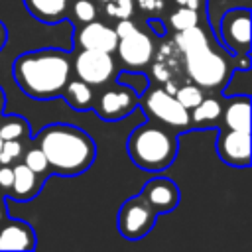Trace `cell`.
<instances>
[{
  "instance_id": "cell-30",
  "label": "cell",
  "mask_w": 252,
  "mask_h": 252,
  "mask_svg": "<svg viewBox=\"0 0 252 252\" xmlns=\"http://www.w3.org/2000/svg\"><path fill=\"white\" fill-rule=\"evenodd\" d=\"M161 6H163L161 0H140V8L146 10V12H154V10L161 8Z\"/></svg>"
},
{
  "instance_id": "cell-5",
  "label": "cell",
  "mask_w": 252,
  "mask_h": 252,
  "mask_svg": "<svg viewBox=\"0 0 252 252\" xmlns=\"http://www.w3.org/2000/svg\"><path fill=\"white\" fill-rule=\"evenodd\" d=\"M156 215L158 213L146 201L144 195L132 197L120 209V215H118V230H120V234L124 238H130V240L144 238L152 230V226L156 222Z\"/></svg>"
},
{
  "instance_id": "cell-16",
  "label": "cell",
  "mask_w": 252,
  "mask_h": 252,
  "mask_svg": "<svg viewBox=\"0 0 252 252\" xmlns=\"http://www.w3.org/2000/svg\"><path fill=\"white\" fill-rule=\"evenodd\" d=\"M28 12L41 22H57L67 12V0H24Z\"/></svg>"
},
{
  "instance_id": "cell-10",
  "label": "cell",
  "mask_w": 252,
  "mask_h": 252,
  "mask_svg": "<svg viewBox=\"0 0 252 252\" xmlns=\"http://www.w3.org/2000/svg\"><path fill=\"white\" fill-rule=\"evenodd\" d=\"M219 158L230 165L242 167L250 163V132L226 128L217 142Z\"/></svg>"
},
{
  "instance_id": "cell-22",
  "label": "cell",
  "mask_w": 252,
  "mask_h": 252,
  "mask_svg": "<svg viewBox=\"0 0 252 252\" xmlns=\"http://www.w3.org/2000/svg\"><path fill=\"white\" fill-rule=\"evenodd\" d=\"M169 24L179 32V30H185V28H191V26H197L199 24V16H197V10L193 8H187V6H181L179 10H175L169 18Z\"/></svg>"
},
{
  "instance_id": "cell-2",
  "label": "cell",
  "mask_w": 252,
  "mask_h": 252,
  "mask_svg": "<svg viewBox=\"0 0 252 252\" xmlns=\"http://www.w3.org/2000/svg\"><path fill=\"white\" fill-rule=\"evenodd\" d=\"M37 142L47 159V167L59 175H79L87 171L94 159L93 140L83 130L67 124L47 126Z\"/></svg>"
},
{
  "instance_id": "cell-1",
  "label": "cell",
  "mask_w": 252,
  "mask_h": 252,
  "mask_svg": "<svg viewBox=\"0 0 252 252\" xmlns=\"http://www.w3.org/2000/svg\"><path fill=\"white\" fill-rule=\"evenodd\" d=\"M71 61L65 53L43 49L24 53L14 63V77L20 89L33 98L59 96L69 81Z\"/></svg>"
},
{
  "instance_id": "cell-21",
  "label": "cell",
  "mask_w": 252,
  "mask_h": 252,
  "mask_svg": "<svg viewBox=\"0 0 252 252\" xmlns=\"http://www.w3.org/2000/svg\"><path fill=\"white\" fill-rule=\"evenodd\" d=\"M173 96L179 100V104L181 106H185L187 110H191L193 106H197L201 100H203V91H201V87L199 85H183V87H177L175 89V93H173Z\"/></svg>"
},
{
  "instance_id": "cell-31",
  "label": "cell",
  "mask_w": 252,
  "mask_h": 252,
  "mask_svg": "<svg viewBox=\"0 0 252 252\" xmlns=\"http://www.w3.org/2000/svg\"><path fill=\"white\" fill-rule=\"evenodd\" d=\"M179 6H187V8H193V10H197L199 8V4H201V0H175Z\"/></svg>"
},
{
  "instance_id": "cell-4",
  "label": "cell",
  "mask_w": 252,
  "mask_h": 252,
  "mask_svg": "<svg viewBox=\"0 0 252 252\" xmlns=\"http://www.w3.org/2000/svg\"><path fill=\"white\" fill-rule=\"evenodd\" d=\"M183 63H185V71L191 77V81L195 85H199L201 89H217L222 87L228 81L230 69L224 57H220L211 43L203 45L195 51L183 53Z\"/></svg>"
},
{
  "instance_id": "cell-32",
  "label": "cell",
  "mask_w": 252,
  "mask_h": 252,
  "mask_svg": "<svg viewBox=\"0 0 252 252\" xmlns=\"http://www.w3.org/2000/svg\"><path fill=\"white\" fill-rule=\"evenodd\" d=\"M4 41H6V30H4V26L0 24V49H2V45H4Z\"/></svg>"
},
{
  "instance_id": "cell-12",
  "label": "cell",
  "mask_w": 252,
  "mask_h": 252,
  "mask_svg": "<svg viewBox=\"0 0 252 252\" xmlns=\"http://www.w3.org/2000/svg\"><path fill=\"white\" fill-rule=\"evenodd\" d=\"M77 41L83 49H100V51H108L112 53L116 49L118 43V35L114 32V28H108L102 22L91 20L87 22L79 33H77Z\"/></svg>"
},
{
  "instance_id": "cell-14",
  "label": "cell",
  "mask_w": 252,
  "mask_h": 252,
  "mask_svg": "<svg viewBox=\"0 0 252 252\" xmlns=\"http://www.w3.org/2000/svg\"><path fill=\"white\" fill-rule=\"evenodd\" d=\"M35 234L24 220H8L0 226V250H32Z\"/></svg>"
},
{
  "instance_id": "cell-3",
  "label": "cell",
  "mask_w": 252,
  "mask_h": 252,
  "mask_svg": "<svg viewBox=\"0 0 252 252\" xmlns=\"http://www.w3.org/2000/svg\"><path fill=\"white\" fill-rule=\"evenodd\" d=\"M130 158L144 169L159 171L167 167L177 152L175 138L161 126L148 124L140 126L132 132L128 140Z\"/></svg>"
},
{
  "instance_id": "cell-9",
  "label": "cell",
  "mask_w": 252,
  "mask_h": 252,
  "mask_svg": "<svg viewBox=\"0 0 252 252\" xmlns=\"http://www.w3.org/2000/svg\"><path fill=\"white\" fill-rule=\"evenodd\" d=\"M154 41L148 33L136 30L134 33L130 35H124V37H118V43H116V49L118 51V57L120 61L130 67V69H142L144 65H148L154 57Z\"/></svg>"
},
{
  "instance_id": "cell-11",
  "label": "cell",
  "mask_w": 252,
  "mask_h": 252,
  "mask_svg": "<svg viewBox=\"0 0 252 252\" xmlns=\"http://www.w3.org/2000/svg\"><path fill=\"white\" fill-rule=\"evenodd\" d=\"M136 106V96L132 89H108L98 96L96 112L106 120H118L130 114Z\"/></svg>"
},
{
  "instance_id": "cell-13",
  "label": "cell",
  "mask_w": 252,
  "mask_h": 252,
  "mask_svg": "<svg viewBox=\"0 0 252 252\" xmlns=\"http://www.w3.org/2000/svg\"><path fill=\"white\" fill-rule=\"evenodd\" d=\"M142 195L154 207L156 213H167V211L175 209L179 203L177 185L165 177H158V179H152L150 183H146Z\"/></svg>"
},
{
  "instance_id": "cell-27",
  "label": "cell",
  "mask_w": 252,
  "mask_h": 252,
  "mask_svg": "<svg viewBox=\"0 0 252 252\" xmlns=\"http://www.w3.org/2000/svg\"><path fill=\"white\" fill-rule=\"evenodd\" d=\"M22 156V142L18 140H4L2 150H0V161L2 163H10L12 159Z\"/></svg>"
},
{
  "instance_id": "cell-35",
  "label": "cell",
  "mask_w": 252,
  "mask_h": 252,
  "mask_svg": "<svg viewBox=\"0 0 252 252\" xmlns=\"http://www.w3.org/2000/svg\"><path fill=\"white\" fill-rule=\"evenodd\" d=\"M2 144H4V140H2V138H0V150H2Z\"/></svg>"
},
{
  "instance_id": "cell-33",
  "label": "cell",
  "mask_w": 252,
  "mask_h": 252,
  "mask_svg": "<svg viewBox=\"0 0 252 252\" xmlns=\"http://www.w3.org/2000/svg\"><path fill=\"white\" fill-rule=\"evenodd\" d=\"M4 220V207H2V201H0V222Z\"/></svg>"
},
{
  "instance_id": "cell-18",
  "label": "cell",
  "mask_w": 252,
  "mask_h": 252,
  "mask_svg": "<svg viewBox=\"0 0 252 252\" xmlns=\"http://www.w3.org/2000/svg\"><path fill=\"white\" fill-rule=\"evenodd\" d=\"M65 100L75 108V110H87L93 104V89L85 81H67L63 89Z\"/></svg>"
},
{
  "instance_id": "cell-17",
  "label": "cell",
  "mask_w": 252,
  "mask_h": 252,
  "mask_svg": "<svg viewBox=\"0 0 252 252\" xmlns=\"http://www.w3.org/2000/svg\"><path fill=\"white\" fill-rule=\"evenodd\" d=\"M12 171H14V179H12V185H10L12 195L16 199H22V201L33 197L35 191H37V179H35L37 173H33L26 163H20V165L12 167Z\"/></svg>"
},
{
  "instance_id": "cell-19",
  "label": "cell",
  "mask_w": 252,
  "mask_h": 252,
  "mask_svg": "<svg viewBox=\"0 0 252 252\" xmlns=\"http://www.w3.org/2000/svg\"><path fill=\"white\" fill-rule=\"evenodd\" d=\"M173 45L177 47V51L183 55V53H189V51H195L203 45H209V39H207V33L199 28V26H191V28H185V30H179L173 37Z\"/></svg>"
},
{
  "instance_id": "cell-15",
  "label": "cell",
  "mask_w": 252,
  "mask_h": 252,
  "mask_svg": "<svg viewBox=\"0 0 252 252\" xmlns=\"http://www.w3.org/2000/svg\"><path fill=\"white\" fill-rule=\"evenodd\" d=\"M222 118H224L226 128L250 132V98H248V94H240V96H234L232 100H228Z\"/></svg>"
},
{
  "instance_id": "cell-29",
  "label": "cell",
  "mask_w": 252,
  "mask_h": 252,
  "mask_svg": "<svg viewBox=\"0 0 252 252\" xmlns=\"http://www.w3.org/2000/svg\"><path fill=\"white\" fill-rule=\"evenodd\" d=\"M12 179H14V171L12 167H8V163H4V167H0V187L10 189Z\"/></svg>"
},
{
  "instance_id": "cell-24",
  "label": "cell",
  "mask_w": 252,
  "mask_h": 252,
  "mask_svg": "<svg viewBox=\"0 0 252 252\" xmlns=\"http://www.w3.org/2000/svg\"><path fill=\"white\" fill-rule=\"evenodd\" d=\"M24 163L33 171V173H43L47 169V159L39 148H32L24 156Z\"/></svg>"
},
{
  "instance_id": "cell-7",
  "label": "cell",
  "mask_w": 252,
  "mask_h": 252,
  "mask_svg": "<svg viewBox=\"0 0 252 252\" xmlns=\"http://www.w3.org/2000/svg\"><path fill=\"white\" fill-rule=\"evenodd\" d=\"M144 106L152 116L167 126H187L189 110L179 104V100L163 89H154L144 96Z\"/></svg>"
},
{
  "instance_id": "cell-36",
  "label": "cell",
  "mask_w": 252,
  "mask_h": 252,
  "mask_svg": "<svg viewBox=\"0 0 252 252\" xmlns=\"http://www.w3.org/2000/svg\"><path fill=\"white\" fill-rule=\"evenodd\" d=\"M0 106H2V91H0Z\"/></svg>"
},
{
  "instance_id": "cell-8",
  "label": "cell",
  "mask_w": 252,
  "mask_h": 252,
  "mask_svg": "<svg viewBox=\"0 0 252 252\" xmlns=\"http://www.w3.org/2000/svg\"><path fill=\"white\" fill-rule=\"evenodd\" d=\"M220 35L224 45L234 53H246L250 47V10H230L222 16Z\"/></svg>"
},
{
  "instance_id": "cell-26",
  "label": "cell",
  "mask_w": 252,
  "mask_h": 252,
  "mask_svg": "<svg viewBox=\"0 0 252 252\" xmlns=\"http://www.w3.org/2000/svg\"><path fill=\"white\" fill-rule=\"evenodd\" d=\"M73 12H75V18L83 24L94 20V16H96V10H94L91 0H77L75 6H73Z\"/></svg>"
},
{
  "instance_id": "cell-28",
  "label": "cell",
  "mask_w": 252,
  "mask_h": 252,
  "mask_svg": "<svg viewBox=\"0 0 252 252\" xmlns=\"http://www.w3.org/2000/svg\"><path fill=\"white\" fill-rule=\"evenodd\" d=\"M138 28H136V24L130 20V18H124V20H120L118 24H116V28H114V32H116V35L118 37H124V35H130V33H134Z\"/></svg>"
},
{
  "instance_id": "cell-25",
  "label": "cell",
  "mask_w": 252,
  "mask_h": 252,
  "mask_svg": "<svg viewBox=\"0 0 252 252\" xmlns=\"http://www.w3.org/2000/svg\"><path fill=\"white\" fill-rule=\"evenodd\" d=\"M26 134V124L22 120L6 122L0 126V138L2 140H20Z\"/></svg>"
},
{
  "instance_id": "cell-23",
  "label": "cell",
  "mask_w": 252,
  "mask_h": 252,
  "mask_svg": "<svg viewBox=\"0 0 252 252\" xmlns=\"http://www.w3.org/2000/svg\"><path fill=\"white\" fill-rule=\"evenodd\" d=\"M104 10L108 16H114L118 20L130 18L134 12V2L132 0H114V2H104Z\"/></svg>"
},
{
  "instance_id": "cell-34",
  "label": "cell",
  "mask_w": 252,
  "mask_h": 252,
  "mask_svg": "<svg viewBox=\"0 0 252 252\" xmlns=\"http://www.w3.org/2000/svg\"><path fill=\"white\" fill-rule=\"evenodd\" d=\"M98 2H102V4H104V2H114V0H98Z\"/></svg>"
},
{
  "instance_id": "cell-6",
  "label": "cell",
  "mask_w": 252,
  "mask_h": 252,
  "mask_svg": "<svg viewBox=\"0 0 252 252\" xmlns=\"http://www.w3.org/2000/svg\"><path fill=\"white\" fill-rule=\"evenodd\" d=\"M77 77L91 87L104 85L114 73V61L108 51L100 49H83L75 59Z\"/></svg>"
},
{
  "instance_id": "cell-20",
  "label": "cell",
  "mask_w": 252,
  "mask_h": 252,
  "mask_svg": "<svg viewBox=\"0 0 252 252\" xmlns=\"http://www.w3.org/2000/svg\"><path fill=\"white\" fill-rule=\"evenodd\" d=\"M191 110H193V112H191L189 120H191L193 124H197V126L209 124V122H213V120H217V118L220 116V104H219V100H215V98H205V96H203V100H201L197 106H193Z\"/></svg>"
}]
</instances>
